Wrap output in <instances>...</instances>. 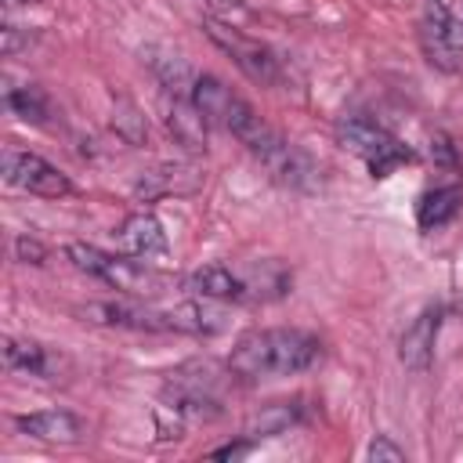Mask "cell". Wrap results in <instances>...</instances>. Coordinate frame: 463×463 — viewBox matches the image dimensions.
<instances>
[{
    "label": "cell",
    "mask_w": 463,
    "mask_h": 463,
    "mask_svg": "<svg viewBox=\"0 0 463 463\" xmlns=\"http://www.w3.org/2000/svg\"><path fill=\"white\" fill-rule=\"evenodd\" d=\"M65 253H69V260L80 271H87V275H94V279H101L112 289H123L130 297H156L159 289L170 286V279L163 271L148 268L145 260H137L130 253L127 257H116V253H105V250H98L90 242H72Z\"/></svg>",
    "instance_id": "7a4b0ae2"
},
{
    "label": "cell",
    "mask_w": 463,
    "mask_h": 463,
    "mask_svg": "<svg viewBox=\"0 0 463 463\" xmlns=\"http://www.w3.org/2000/svg\"><path fill=\"white\" fill-rule=\"evenodd\" d=\"M80 315H87L90 322L119 326V329H145V333H170L174 329L166 318V307H148V304H130V300L87 304V307H80Z\"/></svg>",
    "instance_id": "ba28073f"
},
{
    "label": "cell",
    "mask_w": 463,
    "mask_h": 463,
    "mask_svg": "<svg viewBox=\"0 0 463 463\" xmlns=\"http://www.w3.org/2000/svg\"><path fill=\"white\" fill-rule=\"evenodd\" d=\"M438 326H441V307H423L409 326H405V333H402V340H398V358H402V365L405 369H412V373H423L427 365H430V358H434V340H438Z\"/></svg>",
    "instance_id": "9c48e42d"
},
{
    "label": "cell",
    "mask_w": 463,
    "mask_h": 463,
    "mask_svg": "<svg viewBox=\"0 0 463 463\" xmlns=\"http://www.w3.org/2000/svg\"><path fill=\"white\" fill-rule=\"evenodd\" d=\"M116 105H119V112L112 116L116 130H119L130 145H137V141L145 137V116H141V112H137V105H134V101H127V98H119Z\"/></svg>",
    "instance_id": "d6986e66"
},
{
    "label": "cell",
    "mask_w": 463,
    "mask_h": 463,
    "mask_svg": "<svg viewBox=\"0 0 463 463\" xmlns=\"http://www.w3.org/2000/svg\"><path fill=\"white\" fill-rule=\"evenodd\" d=\"M166 123H170V134H174L184 148H192V152H203V148H206V123H210V119H206L188 98H174Z\"/></svg>",
    "instance_id": "2e32d148"
},
{
    "label": "cell",
    "mask_w": 463,
    "mask_h": 463,
    "mask_svg": "<svg viewBox=\"0 0 463 463\" xmlns=\"http://www.w3.org/2000/svg\"><path fill=\"white\" fill-rule=\"evenodd\" d=\"M0 36H4V54H18L22 47H29V43H33V36H29V33L22 36V33H18V25H4V29H0Z\"/></svg>",
    "instance_id": "7402d4cb"
},
{
    "label": "cell",
    "mask_w": 463,
    "mask_h": 463,
    "mask_svg": "<svg viewBox=\"0 0 463 463\" xmlns=\"http://www.w3.org/2000/svg\"><path fill=\"white\" fill-rule=\"evenodd\" d=\"M4 181L22 188V192L43 195V199H58V195L72 192L69 177L58 166H51L43 156L22 152V148H4Z\"/></svg>",
    "instance_id": "52a82bcc"
},
{
    "label": "cell",
    "mask_w": 463,
    "mask_h": 463,
    "mask_svg": "<svg viewBox=\"0 0 463 463\" xmlns=\"http://www.w3.org/2000/svg\"><path fill=\"white\" fill-rule=\"evenodd\" d=\"M210 11L228 18V14H242V0H210Z\"/></svg>",
    "instance_id": "603a6c76"
},
{
    "label": "cell",
    "mask_w": 463,
    "mask_h": 463,
    "mask_svg": "<svg viewBox=\"0 0 463 463\" xmlns=\"http://www.w3.org/2000/svg\"><path fill=\"white\" fill-rule=\"evenodd\" d=\"M199 184H203V174L195 166L177 163V166H159V170L141 174V181L134 184V195L152 203V199H163V195H188Z\"/></svg>",
    "instance_id": "7c38bea8"
},
{
    "label": "cell",
    "mask_w": 463,
    "mask_h": 463,
    "mask_svg": "<svg viewBox=\"0 0 463 463\" xmlns=\"http://www.w3.org/2000/svg\"><path fill=\"white\" fill-rule=\"evenodd\" d=\"M463 206V192L459 184H441V188H430L420 195L416 203V224L423 232H434V228H445Z\"/></svg>",
    "instance_id": "9a60e30c"
},
{
    "label": "cell",
    "mask_w": 463,
    "mask_h": 463,
    "mask_svg": "<svg viewBox=\"0 0 463 463\" xmlns=\"http://www.w3.org/2000/svg\"><path fill=\"white\" fill-rule=\"evenodd\" d=\"M300 420V402H275V405H264L250 423H246V434L242 438H268V434H282L286 427H293Z\"/></svg>",
    "instance_id": "e0dca14e"
},
{
    "label": "cell",
    "mask_w": 463,
    "mask_h": 463,
    "mask_svg": "<svg viewBox=\"0 0 463 463\" xmlns=\"http://www.w3.org/2000/svg\"><path fill=\"white\" fill-rule=\"evenodd\" d=\"M14 253H18V260H25V264H43V257H47V250H43L36 239H29V235H18V239H14Z\"/></svg>",
    "instance_id": "44dd1931"
},
{
    "label": "cell",
    "mask_w": 463,
    "mask_h": 463,
    "mask_svg": "<svg viewBox=\"0 0 463 463\" xmlns=\"http://www.w3.org/2000/svg\"><path fill=\"white\" fill-rule=\"evenodd\" d=\"M336 141H340L347 152H354V156L369 166L373 177H387L391 170L412 163V152H409L391 130H383L380 123L362 119V116L344 119V123L336 127Z\"/></svg>",
    "instance_id": "277c9868"
},
{
    "label": "cell",
    "mask_w": 463,
    "mask_h": 463,
    "mask_svg": "<svg viewBox=\"0 0 463 463\" xmlns=\"http://www.w3.org/2000/svg\"><path fill=\"white\" fill-rule=\"evenodd\" d=\"M242 452H250V438H242L239 445H224V449H213V459H235V456H242Z\"/></svg>",
    "instance_id": "cb8c5ba5"
},
{
    "label": "cell",
    "mask_w": 463,
    "mask_h": 463,
    "mask_svg": "<svg viewBox=\"0 0 463 463\" xmlns=\"http://www.w3.org/2000/svg\"><path fill=\"white\" fill-rule=\"evenodd\" d=\"M119 246L130 253V257H163L166 253V232L163 224L152 217V213H130L123 224H119Z\"/></svg>",
    "instance_id": "4fadbf2b"
},
{
    "label": "cell",
    "mask_w": 463,
    "mask_h": 463,
    "mask_svg": "<svg viewBox=\"0 0 463 463\" xmlns=\"http://www.w3.org/2000/svg\"><path fill=\"white\" fill-rule=\"evenodd\" d=\"M163 398L170 402L174 412L195 416V420H210L221 412L224 402V380L210 362H184L177 369H170L166 383H163Z\"/></svg>",
    "instance_id": "3957f363"
},
{
    "label": "cell",
    "mask_w": 463,
    "mask_h": 463,
    "mask_svg": "<svg viewBox=\"0 0 463 463\" xmlns=\"http://www.w3.org/2000/svg\"><path fill=\"white\" fill-rule=\"evenodd\" d=\"M7 109L25 123H47L51 119V98L43 94V87H33V83L7 90Z\"/></svg>",
    "instance_id": "ac0fdd59"
},
{
    "label": "cell",
    "mask_w": 463,
    "mask_h": 463,
    "mask_svg": "<svg viewBox=\"0 0 463 463\" xmlns=\"http://www.w3.org/2000/svg\"><path fill=\"white\" fill-rule=\"evenodd\" d=\"M420 47H423L427 61L441 72H456L463 65V25L452 18L445 0H423Z\"/></svg>",
    "instance_id": "5b68a950"
},
{
    "label": "cell",
    "mask_w": 463,
    "mask_h": 463,
    "mask_svg": "<svg viewBox=\"0 0 463 463\" xmlns=\"http://www.w3.org/2000/svg\"><path fill=\"white\" fill-rule=\"evenodd\" d=\"M14 427L36 441H65V445H76L87 434V423L69 409H43L29 416H14Z\"/></svg>",
    "instance_id": "30bf717a"
},
{
    "label": "cell",
    "mask_w": 463,
    "mask_h": 463,
    "mask_svg": "<svg viewBox=\"0 0 463 463\" xmlns=\"http://www.w3.org/2000/svg\"><path fill=\"white\" fill-rule=\"evenodd\" d=\"M322 358V340L307 329L293 326H271V329H250L235 340L228 354V373L239 380H260V376H293L311 369Z\"/></svg>",
    "instance_id": "6da1fadb"
},
{
    "label": "cell",
    "mask_w": 463,
    "mask_h": 463,
    "mask_svg": "<svg viewBox=\"0 0 463 463\" xmlns=\"http://www.w3.org/2000/svg\"><path fill=\"white\" fill-rule=\"evenodd\" d=\"M4 365H7L11 373L54 380L61 358L51 354V351H47L43 344H36V340H14V336H7V340H4Z\"/></svg>",
    "instance_id": "5bb4252c"
},
{
    "label": "cell",
    "mask_w": 463,
    "mask_h": 463,
    "mask_svg": "<svg viewBox=\"0 0 463 463\" xmlns=\"http://www.w3.org/2000/svg\"><path fill=\"white\" fill-rule=\"evenodd\" d=\"M365 456H369L373 463H402V459H405V449H398L387 434H380V438L365 449Z\"/></svg>",
    "instance_id": "ffe728a7"
},
{
    "label": "cell",
    "mask_w": 463,
    "mask_h": 463,
    "mask_svg": "<svg viewBox=\"0 0 463 463\" xmlns=\"http://www.w3.org/2000/svg\"><path fill=\"white\" fill-rule=\"evenodd\" d=\"M206 36H210L253 83L275 87V83L282 80L279 58H275L271 47H264L260 40H253V36H246V33H239V29H232V25H224L221 18H206Z\"/></svg>",
    "instance_id": "8992f818"
},
{
    "label": "cell",
    "mask_w": 463,
    "mask_h": 463,
    "mask_svg": "<svg viewBox=\"0 0 463 463\" xmlns=\"http://www.w3.org/2000/svg\"><path fill=\"white\" fill-rule=\"evenodd\" d=\"M184 286H188L195 297H203V300H250L246 275L232 271L228 264H203L199 271L188 275Z\"/></svg>",
    "instance_id": "8fae6325"
}]
</instances>
